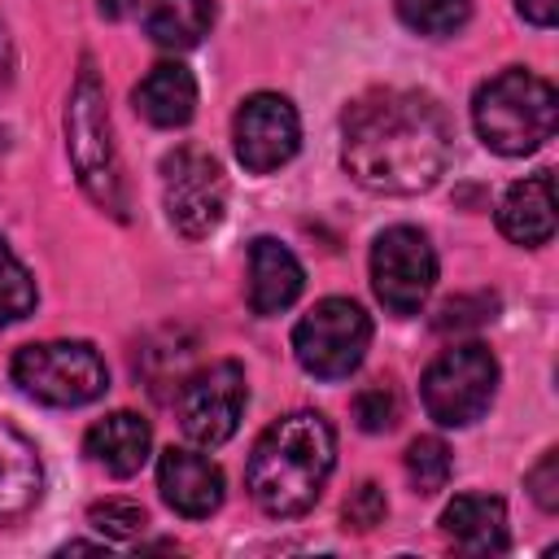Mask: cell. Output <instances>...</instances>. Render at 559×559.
I'll list each match as a JSON object with an SVG mask.
<instances>
[{
    "mask_svg": "<svg viewBox=\"0 0 559 559\" xmlns=\"http://www.w3.org/2000/svg\"><path fill=\"white\" fill-rule=\"evenodd\" d=\"M445 109L411 87L362 92L341 118V162L349 179L380 197L428 192L450 166Z\"/></svg>",
    "mask_w": 559,
    "mask_h": 559,
    "instance_id": "obj_1",
    "label": "cell"
},
{
    "mask_svg": "<svg viewBox=\"0 0 559 559\" xmlns=\"http://www.w3.org/2000/svg\"><path fill=\"white\" fill-rule=\"evenodd\" d=\"M332 463H336L332 424L314 411H293V415L275 419L253 441L245 485H249V498L266 515L293 520L319 502V493L332 476Z\"/></svg>",
    "mask_w": 559,
    "mask_h": 559,
    "instance_id": "obj_2",
    "label": "cell"
},
{
    "mask_svg": "<svg viewBox=\"0 0 559 559\" xmlns=\"http://www.w3.org/2000/svg\"><path fill=\"white\" fill-rule=\"evenodd\" d=\"M472 122L485 148L502 157H524L542 148L559 127V96L533 70H502L480 83L472 100Z\"/></svg>",
    "mask_w": 559,
    "mask_h": 559,
    "instance_id": "obj_3",
    "label": "cell"
},
{
    "mask_svg": "<svg viewBox=\"0 0 559 559\" xmlns=\"http://www.w3.org/2000/svg\"><path fill=\"white\" fill-rule=\"evenodd\" d=\"M66 153H70V166L79 175V188L100 210H109L114 218H127L122 162H118V148H114L105 87H100L92 61H83V70H79V79L70 87V105H66Z\"/></svg>",
    "mask_w": 559,
    "mask_h": 559,
    "instance_id": "obj_4",
    "label": "cell"
},
{
    "mask_svg": "<svg viewBox=\"0 0 559 559\" xmlns=\"http://www.w3.org/2000/svg\"><path fill=\"white\" fill-rule=\"evenodd\" d=\"M13 384L44 406H87L109 389L105 358L87 341H39L13 354Z\"/></svg>",
    "mask_w": 559,
    "mask_h": 559,
    "instance_id": "obj_5",
    "label": "cell"
},
{
    "mask_svg": "<svg viewBox=\"0 0 559 559\" xmlns=\"http://www.w3.org/2000/svg\"><path fill=\"white\" fill-rule=\"evenodd\" d=\"M493 389H498V358L480 341H463V345L441 349L428 362L424 380H419L424 411L441 428H467V424H476L489 411Z\"/></svg>",
    "mask_w": 559,
    "mask_h": 559,
    "instance_id": "obj_6",
    "label": "cell"
},
{
    "mask_svg": "<svg viewBox=\"0 0 559 559\" xmlns=\"http://www.w3.org/2000/svg\"><path fill=\"white\" fill-rule=\"evenodd\" d=\"M367 345H371V319L349 297L314 301L293 328V354L319 380H345L349 371H358Z\"/></svg>",
    "mask_w": 559,
    "mask_h": 559,
    "instance_id": "obj_7",
    "label": "cell"
},
{
    "mask_svg": "<svg viewBox=\"0 0 559 559\" xmlns=\"http://www.w3.org/2000/svg\"><path fill=\"white\" fill-rule=\"evenodd\" d=\"M245 397H249V389H245L240 362L218 358L210 367H197L192 376L179 380V397H175L183 437L205 450L231 441L240 428V415H245Z\"/></svg>",
    "mask_w": 559,
    "mask_h": 559,
    "instance_id": "obj_8",
    "label": "cell"
},
{
    "mask_svg": "<svg viewBox=\"0 0 559 559\" xmlns=\"http://www.w3.org/2000/svg\"><path fill=\"white\" fill-rule=\"evenodd\" d=\"M162 201L179 236L188 240L210 236L227 214V179L218 157L201 148H175L162 162Z\"/></svg>",
    "mask_w": 559,
    "mask_h": 559,
    "instance_id": "obj_9",
    "label": "cell"
},
{
    "mask_svg": "<svg viewBox=\"0 0 559 559\" xmlns=\"http://www.w3.org/2000/svg\"><path fill=\"white\" fill-rule=\"evenodd\" d=\"M437 284V253L419 227H384L371 245V288L393 314H419Z\"/></svg>",
    "mask_w": 559,
    "mask_h": 559,
    "instance_id": "obj_10",
    "label": "cell"
},
{
    "mask_svg": "<svg viewBox=\"0 0 559 559\" xmlns=\"http://www.w3.org/2000/svg\"><path fill=\"white\" fill-rule=\"evenodd\" d=\"M231 140H236V157L245 170H253V175L280 170L284 162H293V153L301 144V122H297L293 100L280 92H253L236 109Z\"/></svg>",
    "mask_w": 559,
    "mask_h": 559,
    "instance_id": "obj_11",
    "label": "cell"
},
{
    "mask_svg": "<svg viewBox=\"0 0 559 559\" xmlns=\"http://www.w3.org/2000/svg\"><path fill=\"white\" fill-rule=\"evenodd\" d=\"M157 489H162L166 507L188 520H205L223 507V472H218V463H210L197 450L170 445L157 459Z\"/></svg>",
    "mask_w": 559,
    "mask_h": 559,
    "instance_id": "obj_12",
    "label": "cell"
},
{
    "mask_svg": "<svg viewBox=\"0 0 559 559\" xmlns=\"http://www.w3.org/2000/svg\"><path fill=\"white\" fill-rule=\"evenodd\" d=\"M498 227L511 245H524V249H537L555 236V179H550V170H537V175L507 188V197L498 205Z\"/></svg>",
    "mask_w": 559,
    "mask_h": 559,
    "instance_id": "obj_13",
    "label": "cell"
},
{
    "mask_svg": "<svg viewBox=\"0 0 559 559\" xmlns=\"http://www.w3.org/2000/svg\"><path fill=\"white\" fill-rule=\"evenodd\" d=\"M301 262L271 236H258L249 245V310L253 314H280L301 297Z\"/></svg>",
    "mask_w": 559,
    "mask_h": 559,
    "instance_id": "obj_14",
    "label": "cell"
},
{
    "mask_svg": "<svg viewBox=\"0 0 559 559\" xmlns=\"http://www.w3.org/2000/svg\"><path fill=\"white\" fill-rule=\"evenodd\" d=\"M148 445H153V428L131 411H114V415L96 419L83 437L87 459L100 463L109 476H135L148 459Z\"/></svg>",
    "mask_w": 559,
    "mask_h": 559,
    "instance_id": "obj_15",
    "label": "cell"
},
{
    "mask_svg": "<svg viewBox=\"0 0 559 559\" xmlns=\"http://www.w3.org/2000/svg\"><path fill=\"white\" fill-rule=\"evenodd\" d=\"M441 528L463 555H498V550H507V507H502V498L459 493L441 511Z\"/></svg>",
    "mask_w": 559,
    "mask_h": 559,
    "instance_id": "obj_16",
    "label": "cell"
},
{
    "mask_svg": "<svg viewBox=\"0 0 559 559\" xmlns=\"http://www.w3.org/2000/svg\"><path fill=\"white\" fill-rule=\"evenodd\" d=\"M39 489H44L39 450L31 445L26 432L0 419V524L26 515L39 502Z\"/></svg>",
    "mask_w": 559,
    "mask_h": 559,
    "instance_id": "obj_17",
    "label": "cell"
},
{
    "mask_svg": "<svg viewBox=\"0 0 559 559\" xmlns=\"http://www.w3.org/2000/svg\"><path fill=\"white\" fill-rule=\"evenodd\" d=\"M135 109L153 127H183L197 114V79L179 61H157L140 87H135Z\"/></svg>",
    "mask_w": 559,
    "mask_h": 559,
    "instance_id": "obj_18",
    "label": "cell"
},
{
    "mask_svg": "<svg viewBox=\"0 0 559 559\" xmlns=\"http://www.w3.org/2000/svg\"><path fill=\"white\" fill-rule=\"evenodd\" d=\"M144 35L162 48H192L214 26V0H144Z\"/></svg>",
    "mask_w": 559,
    "mask_h": 559,
    "instance_id": "obj_19",
    "label": "cell"
},
{
    "mask_svg": "<svg viewBox=\"0 0 559 559\" xmlns=\"http://www.w3.org/2000/svg\"><path fill=\"white\" fill-rule=\"evenodd\" d=\"M393 9H397V17H402L415 35L441 39V35H454V31L467 22L472 0H393Z\"/></svg>",
    "mask_w": 559,
    "mask_h": 559,
    "instance_id": "obj_20",
    "label": "cell"
},
{
    "mask_svg": "<svg viewBox=\"0 0 559 559\" xmlns=\"http://www.w3.org/2000/svg\"><path fill=\"white\" fill-rule=\"evenodd\" d=\"M31 310H35V280L17 262V253L9 249V240L0 236V328L26 319Z\"/></svg>",
    "mask_w": 559,
    "mask_h": 559,
    "instance_id": "obj_21",
    "label": "cell"
},
{
    "mask_svg": "<svg viewBox=\"0 0 559 559\" xmlns=\"http://www.w3.org/2000/svg\"><path fill=\"white\" fill-rule=\"evenodd\" d=\"M406 476L419 493H437L450 480V450L441 437H415L406 450Z\"/></svg>",
    "mask_w": 559,
    "mask_h": 559,
    "instance_id": "obj_22",
    "label": "cell"
},
{
    "mask_svg": "<svg viewBox=\"0 0 559 559\" xmlns=\"http://www.w3.org/2000/svg\"><path fill=\"white\" fill-rule=\"evenodd\" d=\"M87 524L105 537H140L148 515L140 502H127V498H105V502H92L87 511Z\"/></svg>",
    "mask_w": 559,
    "mask_h": 559,
    "instance_id": "obj_23",
    "label": "cell"
},
{
    "mask_svg": "<svg viewBox=\"0 0 559 559\" xmlns=\"http://www.w3.org/2000/svg\"><path fill=\"white\" fill-rule=\"evenodd\" d=\"M493 310H498V297L493 293H472V297H450L441 310H437V332H459V328H476V323H485V319H493Z\"/></svg>",
    "mask_w": 559,
    "mask_h": 559,
    "instance_id": "obj_24",
    "label": "cell"
},
{
    "mask_svg": "<svg viewBox=\"0 0 559 559\" xmlns=\"http://www.w3.org/2000/svg\"><path fill=\"white\" fill-rule=\"evenodd\" d=\"M354 419L362 432H389L397 424V397L384 384H371L354 397Z\"/></svg>",
    "mask_w": 559,
    "mask_h": 559,
    "instance_id": "obj_25",
    "label": "cell"
},
{
    "mask_svg": "<svg viewBox=\"0 0 559 559\" xmlns=\"http://www.w3.org/2000/svg\"><path fill=\"white\" fill-rule=\"evenodd\" d=\"M384 515H389V502H384V489L380 485H358L349 498H345V528H358V533H367V528H376V524H384Z\"/></svg>",
    "mask_w": 559,
    "mask_h": 559,
    "instance_id": "obj_26",
    "label": "cell"
},
{
    "mask_svg": "<svg viewBox=\"0 0 559 559\" xmlns=\"http://www.w3.org/2000/svg\"><path fill=\"white\" fill-rule=\"evenodd\" d=\"M528 489H533V498H537L542 511H555L559 507V454L555 450H546L542 463L528 472Z\"/></svg>",
    "mask_w": 559,
    "mask_h": 559,
    "instance_id": "obj_27",
    "label": "cell"
},
{
    "mask_svg": "<svg viewBox=\"0 0 559 559\" xmlns=\"http://www.w3.org/2000/svg\"><path fill=\"white\" fill-rule=\"evenodd\" d=\"M515 9L524 13V22H533V26H555V17H559V0H515Z\"/></svg>",
    "mask_w": 559,
    "mask_h": 559,
    "instance_id": "obj_28",
    "label": "cell"
},
{
    "mask_svg": "<svg viewBox=\"0 0 559 559\" xmlns=\"http://www.w3.org/2000/svg\"><path fill=\"white\" fill-rule=\"evenodd\" d=\"M9 70H13V48H9V35H4V26H0V83L9 79Z\"/></svg>",
    "mask_w": 559,
    "mask_h": 559,
    "instance_id": "obj_29",
    "label": "cell"
},
{
    "mask_svg": "<svg viewBox=\"0 0 559 559\" xmlns=\"http://www.w3.org/2000/svg\"><path fill=\"white\" fill-rule=\"evenodd\" d=\"M127 9H131V0H100V13L105 17H122Z\"/></svg>",
    "mask_w": 559,
    "mask_h": 559,
    "instance_id": "obj_30",
    "label": "cell"
}]
</instances>
